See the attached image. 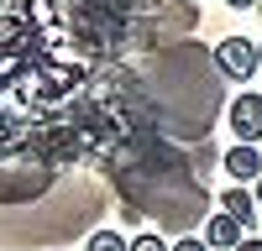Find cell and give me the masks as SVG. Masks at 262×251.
Instances as JSON below:
<instances>
[{
	"label": "cell",
	"instance_id": "cell-1",
	"mask_svg": "<svg viewBox=\"0 0 262 251\" xmlns=\"http://www.w3.org/2000/svg\"><path fill=\"white\" fill-rule=\"evenodd\" d=\"M215 68H221L226 84H247V79L262 68L257 42H247V37H221V42H215Z\"/></svg>",
	"mask_w": 262,
	"mask_h": 251
},
{
	"label": "cell",
	"instance_id": "cell-2",
	"mask_svg": "<svg viewBox=\"0 0 262 251\" xmlns=\"http://www.w3.org/2000/svg\"><path fill=\"white\" fill-rule=\"evenodd\" d=\"M226 120H231V131H236V141H247V146H257V141H262V94L242 89V94L231 99V110H226Z\"/></svg>",
	"mask_w": 262,
	"mask_h": 251
},
{
	"label": "cell",
	"instance_id": "cell-3",
	"mask_svg": "<svg viewBox=\"0 0 262 251\" xmlns=\"http://www.w3.org/2000/svg\"><path fill=\"white\" fill-rule=\"evenodd\" d=\"M242 241H247V230H242V220H236V215L215 209V215L205 220V246H210V251H236Z\"/></svg>",
	"mask_w": 262,
	"mask_h": 251
},
{
	"label": "cell",
	"instance_id": "cell-4",
	"mask_svg": "<svg viewBox=\"0 0 262 251\" xmlns=\"http://www.w3.org/2000/svg\"><path fill=\"white\" fill-rule=\"evenodd\" d=\"M221 167H226L236 183H257V178H262V152H257V146H247V141H236L231 152L221 157Z\"/></svg>",
	"mask_w": 262,
	"mask_h": 251
},
{
	"label": "cell",
	"instance_id": "cell-5",
	"mask_svg": "<svg viewBox=\"0 0 262 251\" xmlns=\"http://www.w3.org/2000/svg\"><path fill=\"white\" fill-rule=\"evenodd\" d=\"M221 209L242 220V230H252V225H257V209H262V204H257V194H252L247 183H231L226 194H221Z\"/></svg>",
	"mask_w": 262,
	"mask_h": 251
},
{
	"label": "cell",
	"instance_id": "cell-6",
	"mask_svg": "<svg viewBox=\"0 0 262 251\" xmlns=\"http://www.w3.org/2000/svg\"><path fill=\"white\" fill-rule=\"evenodd\" d=\"M84 251H131V241L121 236V230H90Z\"/></svg>",
	"mask_w": 262,
	"mask_h": 251
},
{
	"label": "cell",
	"instance_id": "cell-7",
	"mask_svg": "<svg viewBox=\"0 0 262 251\" xmlns=\"http://www.w3.org/2000/svg\"><path fill=\"white\" fill-rule=\"evenodd\" d=\"M131 251H173L158 230H142V236H131Z\"/></svg>",
	"mask_w": 262,
	"mask_h": 251
},
{
	"label": "cell",
	"instance_id": "cell-8",
	"mask_svg": "<svg viewBox=\"0 0 262 251\" xmlns=\"http://www.w3.org/2000/svg\"><path fill=\"white\" fill-rule=\"evenodd\" d=\"M173 251H210V246H205V236H179Z\"/></svg>",
	"mask_w": 262,
	"mask_h": 251
},
{
	"label": "cell",
	"instance_id": "cell-9",
	"mask_svg": "<svg viewBox=\"0 0 262 251\" xmlns=\"http://www.w3.org/2000/svg\"><path fill=\"white\" fill-rule=\"evenodd\" d=\"M226 6H231V11H257L262 0H226Z\"/></svg>",
	"mask_w": 262,
	"mask_h": 251
},
{
	"label": "cell",
	"instance_id": "cell-10",
	"mask_svg": "<svg viewBox=\"0 0 262 251\" xmlns=\"http://www.w3.org/2000/svg\"><path fill=\"white\" fill-rule=\"evenodd\" d=\"M236 251H262V236H247V241L236 246Z\"/></svg>",
	"mask_w": 262,
	"mask_h": 251
},
{
	"label": "cell",
	"instance_id": "cell-11",
	"mask_svg": "<svg viewBox=\"0 0 262 251\" xmlns=\"http://www.w3.org/2000/svg\"><path fill=\"white\" fill-rule=\"evenodd\" d=\"M252 194H257V204H262V178H257V183H252Z\"/></svg>",
	"mask_w": 262,
	"mask_h": 251
},
{
	"label": "cell",
	"instance_id": "cell-12",
	"mask_svg": "<svg viewBox=\"0 0 262 251\" xmlns=\"http://www.w3.org/2000/svg\"><path fill=\"white\" fill-rule=\"evenodd\" d=\"M257 58H262V42H257Z\"/></svg>",
	"mask_w": 262,
	"mask_h": 251
},
{
	"label": "cell",
	"instance_id": "cell-13",
	"mask_svg": "<svg viewBox=\"0 0 262 251\" xmlns=\"http://www.w3.org/2000/svg\"><path fill=\"white\" fill-rule=\"evenodd\" d=\"M257 11H262V6H257Z\"/></svg>",
	"mask_w": 262,
	"mask_h": 251
}]
</instances>
